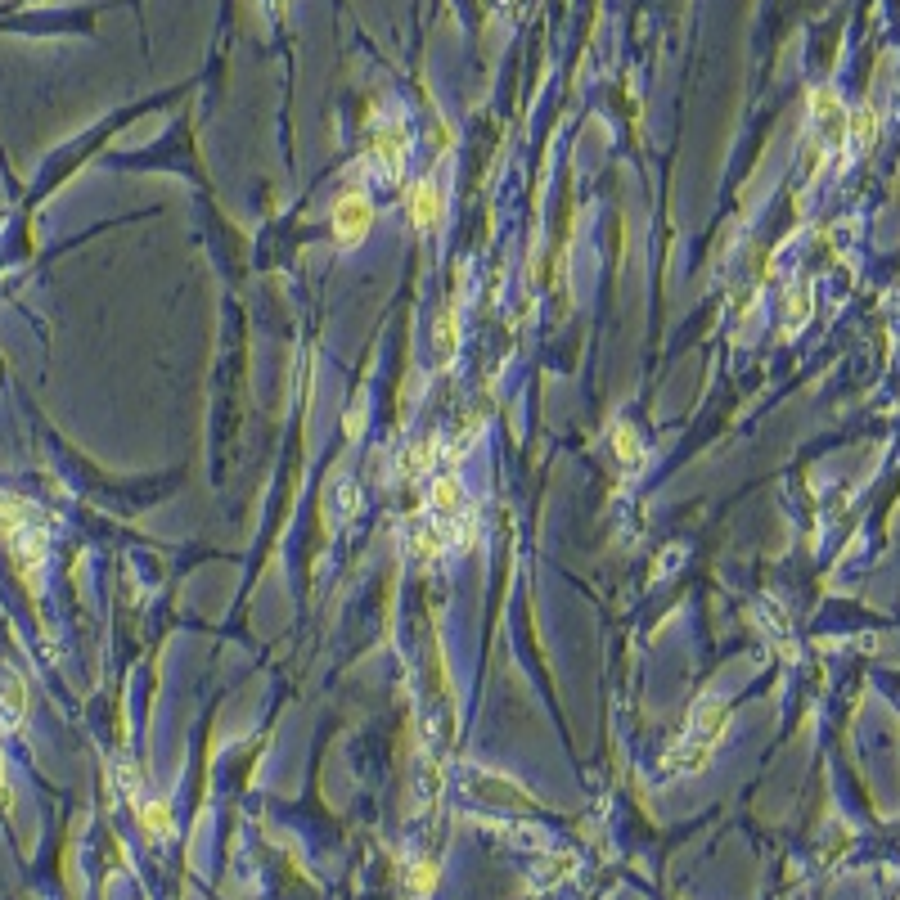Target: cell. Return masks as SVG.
<instances>
[{"label": "cell", "mask_w": 900, "mask_h": 900, "mask_svg": "<svg viewBox=\"0 0 900 900\" xmlns=\"http://www.w3.org/2000/svg\"><path fill=\"white\" fill-rule=\"evenodd\" d=\"M0 536L9 540V554H14V567L27 581V590H36L45 549H50V527H45L41 509H32L27 500H14V495H0Z\"/></svg>", "instance_id": "obj_1"}, {"label": "cell", "mask_w": 900, "mask_h": 900, "mask_svg": "<svg viewBox=\"0 0 900 900\" xmlns=\"http://www.w3.org/2000/svg\"><path fill=\"white\" fill-rule=\"evenodd\" d=\"M333 243L338 248H360V243L369 239V230H374V198L365 194V189H342L338 198H333Z\"/></svg>", "instance_id": "obj_2"}, {"label": "cell", "mask_w": 900, "mask_h": 900, "mask_svg": "<svg viewBox=\"0 0 900 900\" xmlns=\"http://www.w3.org/2000/svg\"><path fill=\"white\" fill-rule=\"evenodd\" d=\"M441 212H446V198H441L437 180H414L405 189V221H410L414 234H428L441 225Z\"/></svg>", "instance_id": "obj_3"}, {"label": "cell", "mask_w": 900, "mask_h": 900, "mask_svg": "<svg viewBox=\"0 0 900 900\" xmlns=\"http://www.w3.org/2000/svg\"><path fill=\"white\" fill-rule=\"evenodd\" d=\"M405 158H410V135H405L401 126H383V131L374 135V144H369V171H374L378 180H396Z\"/></svg>", "instance_id": "obj_4"}, {"label": "cell", "mask_w": 900, "mask_h": 900, "mask_svg": "<svg viewBox=\"0 0 900 900\" xmlns=\"http://www.w3.org/2000/svg\"><path fill=\"white\" fill-rule=\"evenodd\" d=\"M27 720V684L18 675H0V725L18 729Z\"/></svg>", "instance_id": "obj_5"}, {"label": "cell", "mask_w": 900, "mask_h": 900, "mask_svg": "<svg viewBox=\"0 0 900 900\" xmlns=\"http://www.w3.org/2000/svg\"><path fill=\"white\" fill-rule=\"evenodd\" d=\"M140 824L149 837H171L176 833V815L167 801H140Z\"/></svg>", "instance_id": "obj_6"}, {"label": "cell", "mask_w": 900, "mask_h": 900, "mask_svg": "<svg viewBox=\"0 0 900 900\" xmlns=\"http://www.w3.org/2000/svg\"><path fill=\"white\" fill-rule=\"evenodd\" d=\"M873 131H878V113H873L869 104L855 108V113L846 117V135L855 140V149H869V144H873Z\"/></svg>", "instance_id": "obj_7"}, {"label": "cell", "mask_w": 900, "mask_h": 900, "mask_svg": "<svg viewBox=\"0 0 900 900\" xmlns=\"http://www.w3.org/2000/svg\"><path fill=\"white\" fill-rule=\"evenodd\" d=\"M410 887L419 891V896H428V891L437 887V864H432V860H419V864H414V869H410Z\"/></svg>", "instance_id": "obj_8"}, {"label": "cell", "mask_w": 900, "mask_h": 900, "mask_svg": "<svg viewBox=\"0 0 900 900\" xmlns=\"http://www.w3.org/2000/svg\"><path fill=\"white\" fill-rule=\"evenodd\" d=\"M0 806H9V774H5V756H0Z\"/></svg>", "instance_id": "obj_9"}]
</instances>
